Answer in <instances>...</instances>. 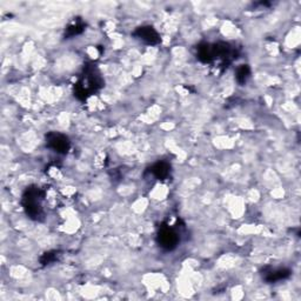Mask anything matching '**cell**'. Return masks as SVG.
<instances>
[{
  "mask_svg": "<svg viewBox=\"0 0 301 301\" xmlns=\"http://www.w3.org/2000/svg\"><path fill=\"white\" fill-rule=\"evenodd\" d=\"M43 193L38 187H30L27 188L26 192L23 197V205L25 208L26 213L30 215V218L38 220L43 214L42 207Z\"/></svg>",
  "mask_w": 301,
  "mask_h": 301,
  "instance_id": "cell-2",
  "label": "cell"
},
{
  "mask_svg": "<svg viewBox=\"0 0 301 301\" xmlns=\"http://www.w3.org/2000/svg\"><path fill=\"white\" fill-rule=\"evenodd\" d=\"M83 31H84V23L81 22V20L78 19V20H74V22L67 27L65 36L74 37V36H77V34L83 32Z\"/></svg>",
  "mask_w": 301,
  "mask_h": 301,
  "instance_id": "cell-8",
  "label": "cell"
},
{
  "mask_svg": "<svg viewBox=\"0 0 301 301\" xmlns=\"http://www.w3.org/2000/svg\"><path fill=\"white\" fill-rule=\"evenodd\" d=\"M251 75V70L247 65H241L237 71V81L239 84H245Z\"/></svg>",
  "mask_w": 301,
  "mask_h": 301,
  "instance_id": "cell-9",
  "label": "cell"
},
{
  "mask_svg": "<svg viewBox=\"0 0 301 301\" xmlns=\"http://www.w3.org/2000/svg\"><path fill=\"white\" fill-rule=\"evenodd\" d=\"M133 36L136 37L139 40H141L145 44H148V45H156V44L160 42L159 33L152 26L138 27L134 31V33H133Z\"/></svg>",
  "mask_w": 301,
  "mask_h": 301,
  "instance_id": "cell-5",
  "label": "cell"
},
{
  "mask_svg": "<svg viewBox=\"0 0 301 301\" xmlns=\"http://www.w3.org/2000/svg\"><path fill=\"white\" fill-rule=\"evenodd\" d=\"M290 275V272L286 268H279V269H271V271L265 273V280L267 282H276L280 281V280H283L286 278H288Z\"/></svg>",
  "mask_w": 301,
  "mask_h": 301,
  "instance_id": "cell-6",
  "label": "cell"
},
{
  "mask_svg": "<svg viewBox=\"0 0 301 301\" xmlns=\"http://www.w3.org/2000/svg\"><path fill=\"white\" fill-rule=\"evenodd\" d=\"M56 258H57V252L46 253V254L43 256L42 261H43L44 265H46V263H50V262H52L53 260H56Z\"/></svg>",
  "mask_w": 301,
  "mask_h": 301,
  "instance_id": "cell-10",
  "label": "cell"
},
{
  "mask_svg": "<svg viewBox=\"0 0 301 301\" xmlns=\"http://www.w3.org/2000/svg\"><path fill=\"white\" fill-rule=\"evenodd\" d=\"M171 171V166L169 164L165 162L162 163H157L156 165L152 166V169H150V173L155 176L157 179L159 180H165L167 177H169Z\"/></svg>",
  "mask_w": 301,
  "mask_h": 301,
  "instance_id": "cell-7",
  "label": "cell"
},
{
  "mask_svg": "<svg viewBox=\"0 0 301 301\" xmlns=\"http://www.w3.org/2000/svg\"><path fill=\"white\" fill-rule=\"evenodd\" d=\"M46 142L50 148H52L57 153H61V155H65L70 149V140H68L67 136L60 134V133H50V134H47Z\"/></svg>",
  "mask_w": 301,
  "mask_h": 301,
  "instance_id": "cell-4",
  "label": "cell"
},
{
  "mask_svg": "<svg viewBox=\"0 0 301 301\" xmlns=\"http://www.w3.org/2000/svg\"><path fill=\"white\" fill-rule=\"evenodd\" d=\"M101 86L102 80L95 67H87L75 85V95L79 99H86Z\"/></svg>",
  "mask_w": 301,
  "mask_h": 301,
  "instance_id": "cell-1",
  "label": "cell"
},
{
  "mask_svg": "<svg viewBox=\"0 0 301 301\" xmlns=\"http://www.w3.org/2000/svg\"><path fill=\"white\" fill-rule=\"evenodd\" d=\"M158 242L160 247L166 249V251H172L179 244V235L173 228L164 226L159 231Z\"/></svg>",
  "mask_w": 301,
  "mask_h": 301,
  "instance_id": "cell-3",
  "label": "cell"
}]
</instances>
